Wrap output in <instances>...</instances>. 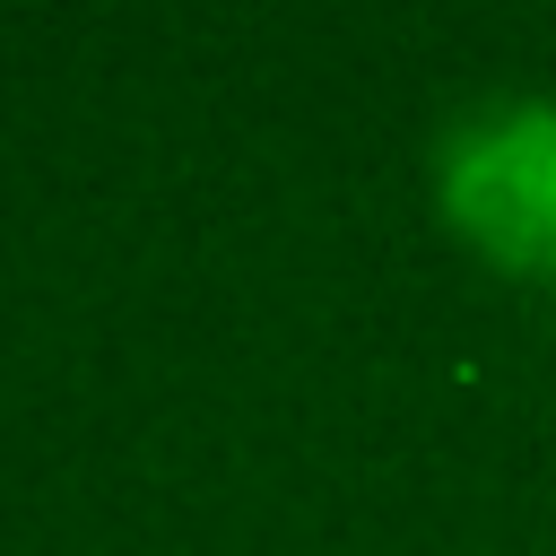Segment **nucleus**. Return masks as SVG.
Masks as SVG:
<instances>
[{
  "instance_id": "1",
  "label": "nucleus",
  "mask_w": 556,
  "mask_h": 556,
  "mask_svg": "<svg viewBox=\"0 0 556 556\" xmlns=\"http://www.w3.org/2000/svg\"><path fill=\"white\" fill-rule=\"evenodd\" d=\"M443 226L504 278H556V96H486L434 139Z\"/></svg>"
}]
</instances>
